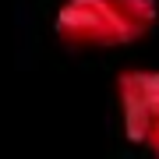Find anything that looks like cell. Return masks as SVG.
<instances>
[{
	"label": "cell",
	"mask_w": 159,
	"mask_h": 159,
	"mask_svg": "<svg viewBox=\"0 0 159 159\" xmlns=\"http://www.w3.org/2000/svg\"><path fill=\"white\" fill-rule=\"evenodd\" d=\"M156 21V0H64L53 32L71 50H117L145 39Z\"/></svg>",
	"instance_id": "6da1fadb"
},
{
	"label": "cell",
	"mask_w": 159,
	"mask_h": 159,
	"mask_svg": "<svg viewBox=\"0 0 159 159\" xmlns=\"http://www.w3.org/2000/svg\"><path fill=\"white\" fill-rule=\"evenodd\" d=\"M117 106L124 138L159 159V71L127 67L117 78Z\"/></svg>",
	"instance_id": "7a4b0ae2"
}]
</instances>
